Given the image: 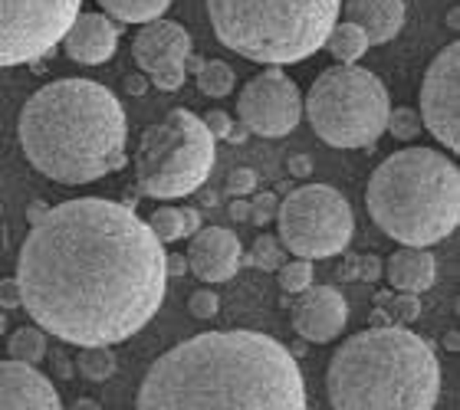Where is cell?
Instances as JSON below:
<instances>
[{
    "label": "cell",
    "mask_w": 460,
    "mask_h": 410,
    "mask_svg": "<svg viewBox=\"0 0 460 410\" xmlns=\"http://www.w3.org/2000/svg\"><path fill=\"white\" fill-rule=\"evenodd\" d=\"M164 243L132 207L76 197L30 227L17 259L20 306L47 335L119 345L152 322L164 302Z\"/></svg>",
    "instance_id": "1"
},
{
    "label": "cell",
    "mask_w": 460,
    "mask_h": 410,
    "mask_svg": "<svg viewBox=\"0 0 460 410\" xmlns=\"http://www.w3.org/2000/svg\"><path fill=\"white\" fill-rule=\"evenodd\" d=\"M135 410H309L287 345L263 332H204L145 371Z\"/></svg>",
    "instance_id": "2"
},
{
    "label": "cell",
    "mask_w": 460,
    "mask_h": 410,
    "mask_svg": "<svg viewBox=\"0 0 460 410\" xmlns=\"http://www.w3.org/2000/svg\"><path fill=\"white\" fill-rule=\"evenodd\" d=\"M20 148L57 184H89L125 168L128 118L112 89L96 79H57L20 109Z\"/></svg>",
    "instance_id": "3"
},
{
    "label": "cell",
    "mask_w": 460,
    "mask_h": 410,
    "mask_svg": "<svg viewBox=\"0 0 460 410\" xmlns=\"http://www.w3.org/2000/svg\"><path fill=\"white\" fill-rule=\"evenodd\" d=\"M326 394L332 410H434L441 364L431 345L402 325L365 328L329 358Z\"/></svg>",
    "instance_id": "4"
},
{
    "label": "cell",
    "mask_w": 460,
    "mask_h": 410,
    "mask_svg": "<svg viewBox=\"0 0 460 410\" xmlns=\"http://www.w3.org/2000/svg\"><path fill=\"white\" fill-rule=\"evenodd\" d=\"M375 227L402 247H434L460 223V171L438 148H402L368 178Z\"/></svg>",
    "instance_id": "5"
},
{
    "label": "cell",
    "mask_w": 460,
    "mask_h": 410,
    "mask_svg": "<svg viewBox=\"0 0 460 410\" xmlns=\"http://www.w3.org/2000/svg\"><path fill=\"white\" fill-rule=\"evenodd\" d=\"M342 0H208L214 37L243 59L289 66L323 49Z\"/></svg>",
    "instance_id": "6"
},
{
    "label": "cell",
    "mask_w": 460,
    "mask_h": 410,
    "mask_svg": "<svg viewBox=\"0 0 460 410\" xmlns=\"http://www.w3.org/2000/svg\"><path fill=\"white\" fill-rule=\"evenodd\" d=\"M217 161V138L201 115L172 109L162 122L148 125L135 148V184L145 197L178 201L198 194Z\"/></svg>",
    "instance_id": "7"
},
{
    "label": "cell",
    "mask_w": 460,
    "mask_h": 410,
    "mask_svg": "<svg viewBox=\"0 0 460 410\" xmlns=\"http://www.w3.org/2000/svg\"><path fill=\"white\" fill-rule=\"evenodd\" d=\"M388 89L372 69L355 63H336L323 69L309 86L303 112L313 132L332 148H368L385 135L388 122Z\"/></svg>",
    "instance_id": "8"
},
{
    "label": "cell",
    "mask_w": 460,
    "mask_h": 410,
    "mask_svg": "<svg viewBox=\"0 0 460 410\" xmlns=\"http://www.w3.org/2000/svg\"><path fill=\"white\" fill-rule=\"evenodd\" d=\"M279 243L299 259H326L349 249L355 217L332 184H303L277 207Z\"/></svg>",
    "instance_id": "9"
},
{
    "label": "cell",
    "mask_w": 460,
    "mask_h": 410,
    "mask_svg": "<svg viewBox=\"0 0 460 410\" xmlns=\"http://www.w3.org/2000/svg\"><path fill=\"white\" fill-rule=\"evenodd\" d=\"M83 0H0V69L53 53Z\"/></svg>",
    "instance_id": "10"
},
{
    "label": "cell",
    "mask_w": 460,
    "mask_h": 410,
    "mask_svg": "<svg viewBox=\"0 0 460 410\" xmlns=\"http://www.w3.org/2000/svg\"><path fill=\"white\" fill-rule=\"evenodd\" d=\"M240 125L260 138H283L303 118L299 86L283 73V66H267L240 89L237 99Z\"/></svg>",
    "instance_id": "11"
},
{
    "label": "cell",
    "mask_w": 460,
    "mask_h": 410,
    "mask_svg": "<svg viewBox=\"0 0 460 410\" xmlns=\"http://www.w3.org/2000/svg\"><path fill=\"white\" fill-rule=\"evenodd\" d=\"M421 125L447 148L460 152V43L431 59L421 83Z\"/></svg>",
    "instance_id": "12"
},
{
    "label": "cell",
    "mask_w": 460,
    "mask_h": 410,
    "mask_svg": "<svg viewBox=\"0 0 460 410\" xmlns=\"http://www.w3.org/2000/svg\"><path fill=\"white\" fill-rule=\"evenodd\" d=\"M132 57L148 73V83L162 92H178L184 86L188 66L184 59L191 57V33L178 20H148L132 39Z\"/></svg>",
    "instance_id": "13"
},
{
    "label": "cell",
    "mask_w": 460,
    "mask_h": 410,
    "mask_svg": "<svg viewBox=\"0 0 460 410\" xmlns=\"http://www.w3.org/2000/svg\"><path fill=\"white\" fill-rule=\"evenodd\" d=\"M349 325V302L332 286H309L293 306V328L313 345L336 342Z\"/></svg>",
    "instance_id": "14"
},
{
    "label": "cell",
    "mask_w": 460,
    "mask_h": 410,
    "mask_svg": "<svg viewBox=\"0 0 460 410\" xmlns=\"http://www.w3.org/2000/svg\"><path fill=\"white\" fill-rule=\"evenodd\" d=\"M188 269L201 283H227L243 266V247L234 230L227 227H201L188 247Z\"/></svg>",
    "instance_id": "15"
},
{
    "label": "cell",
    "mask_w": 460,
    "mask_h": 410,
    "mask_svg": "<svg viewBox=\"0 0 460 410\" xmlns=\"http://www.w3.org/2000/svg\"><path fill=\"white\" fill-rule=\"evenodd\" d=\"M0 410H63L59 394L37 364L0 362Z\"/></svg>",
    "instance_id": "16"
},
{
    "label": "cell",
    "mask_w": 460,
    "mask_h": 410,
    "mask_svg": "<svg viewBox=\"0 0 460 410\" xmlns=\"http://www.w3.org/2000/svg\"><path fill=\"white\" fill-rule=\"evenodd\" d=\"M63 49H66L69 59H76L83 66H99V63H109L119 47V27L106 13H83L73 20V27L63 33Z\"/></svg>",
    "instance_id": "17"
},
{
    "label": "cell",
    "mask_w": 460,
    "mask_h": 410,
    "mask_svg": "<svg viewBox=\"0 0 460 410\" xmlns=\"http://www.w3.org/2000/svg\"><path fill=\"white\" fill-rule=\"evenodd\" d=\"M349 23L365 30L368 47H382L404 27V0H345Z\"/></svg>",
    "instance_id": "18"
},
{
    "label": "cell",
    "mask_w": 460,
    "mask_h": 410,
    "mask_svg": "<svg viewBox=\"0 0 460 410\" xmlns=\"http://www.w3.org/2000/svg\"><path fill=\"white\" fill-rule=\"evenodd\" d=\"M434 279H438V259L428 247H402L388 257V283L394 292L421 296L434 286Z\"/></svg>",
    "instance_id": "19"
},
{
    "label": "cell",
    "mask_w": 460,
    "mask_h": 410,
    "mask_svg": "<svg viewBox=\"0 0 460 410\" xmlns=\"http://www.w3.org/2000/svg\"><path fill=\"white\" fill-rule=\"evenodd\" d=\"M323 47L336 57V63H358V59L368 53V37H365L362 27L342 20V23H336V27L329 30V37Z\"/></svg>",
    "instance_id": "20"
},
{
    "label": "cell",
    "mask_w": 460,
    "mask_h": 410,
    "mask_svg": "<svg viewBox=\"0 0 460 410\" xmlns=\"http://www.w3.org/2000/svg\"><path fill=\"white\" fill-rule=\"evenodd\" d=\"M99 7L125 23H148L162 17L172 7V0H99Z\"/></svg>",
    "instance_id": "21"
},
{
    "label": "cell",
    "mask_w": 460,
    "mask_h": 410,
    "mask_svg": "<svg viewBox=\"0 0 460 410\" xmlns=\"http://www.w3.org/2000/svg\"><path fill=\"white\" fill-rule=\"evenodd\" d=\"M76 371L93 384H102L109 381L115 374V352L112 345H86V348H79L76 354Z\"/></svg>",
    "instance_id": "22"
},
{
    "label": "cell",
    "mask_w": 460,
    "mask_h": 410,
    "mask_svg": "<svg viewBox=\"0 0 460 410\" xmlns=\"http://www.w3.org/2000/svg\"><path fill=\"white\" fill-rule=\"evenodd\" d=\"M7 354L13 362L40 364L47 358V332L37 328V325H23V328H17V332L10 335Z\"/></svg>",
    "instance_id": "23"
},
{
    "label": "cell",
    "mask_w": 460,
    "mask_h": 410,
    "mask_svg": "<svg viewBox=\"0 0 460 410\" xmlns=\"http://www.w3.org/2000/svg\"><path fill=\"white\" fill-rule=\"evenodd\" d=\"M234 86H237V76H234V69L224 59H204V66L198 69V89H201V96L224 99L230 96Z\"/></svg>",
    "instance_id": "24"
},
{
    "label": "cell",
    "mask_w": 460,
    "mask_h": 410,
    "mask_svg": "<svg viewBox=\"0 0 460 410\" xmlns=\"http://www.w3.org/2000/svg\"><path fill=\"white\" fill-rule=\"evenodd\" d=\"M148 230H152L158 243H178L184 233V217H181V207H158L152 214V220H145Z\"/></svg>",
    "instance_id": "25"
},
{
    "label": "cell",
    "mask_w": 460,
    "mask_h": 410,
    "mask_svg": "<svg viewBox=\"0 0 460 410\" xmlns=\"http://www.w3.org/2000/svg\"><path fill=\"white\" fill-rule=\"evenodd\" d=\"M421 112L411 109V105H398V109H388V122H385V132H392L398 142H411L414 135H421Z\"/></svg>",
    "instance_id": "26"
},
{
    "label": "cell",
    "mask_w": 460,
    "mask_h": 410,
    "mask_svg": "<svg viewBox=\"0 0 460 410\" xmlns=\"http://www.w3.org/2000/svg\"><path fill=\"white\" fill-rule=\"evenodd\" d=\"M277 273H279V289L289 292V296H299V292H306L313 286V263L309 259H299V257L289 259Z\"/></svg>",
    "instance_id": "27"
},
{
    "label": "cell",
    "mask_w": 460,
    "mask_h": 410,
    "mask_svg": "<svg viewBox=\"0 0 460 410\" xmlns=\"http://www.w3.org/2000/svg\"><path fill=\"white\" fill-rule=\"evenodd\" d=\"M240 263H250V266H260L267 269V273H277L283 266V243L277 237H257L253 240V249H250L247 259H240Z\"/></svg>",
    "instance_id": "28"
},
{
    "label": "cell",
    "mask_w": 460,
    "mask_h": 410,
    "mask_svg": "<svg viewBox=\"0 0 460 410\" xmlns=\"http://www.w3.org/2000/svg\"><path fill=\"white\" fill-rule=\"evenodd\" d=\"M388 318H394L398 325H408V322H414V318H421V299L408 296V292L392 296V302H388Z\"/></svg>",
    "instance_id": "29"
},
{
    "label": "cell",
    "mask_w": 460,
    "mask_h": 410,
    "mask_svg": "<svg viewBox=\"0 0 460 410\" xmlns=\"http://www.w3.org/2000/svg\"><path fill=\"white\" fill-rule=\"evenodd\" d=\"M188 312L194 315V318H214V315L221 312V299H217V292L214 289H194L191 299H188Z\"/></svg>",
    "instance_id": "30"
},
{
    "label": "cell",
    "mask_w": 460,
    "mask_h": 410,
    "mask_svg": "<svg viewBox=\"0 0 460 410\" xmlns=\"http://www.w3.org/2000/svg\"><path fill=\"white\" fill-rule=\"evenodd\" d=\"M277 207H279V197L277 194H257L253 201H250V220L257 223V227H263V223H270V220L277 217Z\"/></svg>",
    "instance_id": "31"
},
{
    "label": "cell",
    "mask_w": 460,
    "mask_h": 410,
    "mask_svg": "<svg viewBox=\"0 0 460 410\" xmlns=\"http://www.w3.org/2000/svg\"><path fill=\"white\" fill-rule=\"evenodd\" d=\"M257 171H250V168H234V171L227 174V191L234 194V197H247V194L257 191Z\"/></svg>",
    "instance_id": "32"
},
{
    "label": "cell",
    "mask_w": 460,
    "mask_h": 410,
    "mask_svg": "<svg viewBox=\"0 0 460 410\" xmlns=\"http://www.w3.org/2000/svg\"><path fill=\"white\" fill-rule=\"evenodd\" d=\"M204 125H208V132H211L214 138H227V132H230V115L221 112V109H211V112L204 115Z\"/></svg>",
    "instance_id": "33"
},
{
    "label": "cell",
    "mask_w": 460,
    "mask_h": 410,
    "mask_svg": "<svg viewBox=\"0 0 460 410\" xmlns=\"http://www.w3.org/2000/svg\"><path fill=\"white\" fill-rule=\"evenodd\" d=\"M0 309L7 312V309H20V286L17 279H0Z\"/></svg>",
    "instance_id": "34"
},
{
    "label": "cell",
    "mask_w": 460,
    "mask_h": 410,
    "mask_svg": "<svg viewBox=\"0 0 460 410\" xmlns=\"http://www.w3.org/2000/svg\"><path fill=\"white\" fill-rule=\"evenodd\" d=\"M382 259L378 257H372V253H368V257H358V279H365V283H375V279L382 276Z\"/></svg>",
    "instance_id": "35"
},
{
    "label": "cell",
    "mask_w": 460,
    "mask_h": 410,
    "mask_svg": "<svg viewBox=\"0 0 460 410\" xmlns=\"http://www.w3.org/2000/svg\"><path fill=\"white\" fill-rule=\"evenodd\" d=\"M289 174H293V178H309V174H313L309 154H293V158H289Z\"/></svg>",
    "instance_id": "36"
},
{
    "label": "cell",
    "mask_w": 460,
    "mask_h": 410,
    "mask_svg": "<svg viewBox=\"0 0 460 410\" xmlns=\"http://www.w3.org/2000/svg\"><path fill=\"white\" fill-rule=\"evenodd\" d=\"M181 217H184V233L194 237V233L201 230V214H198L194 207H181Z\"/></svg>",
    "instance_id": "37"
},
{
    "label": "cell",
    "mask_w": 460,
    "mask_h": 410,
    "mask_svg": "<svg viewBox=\"0 0 460 410\" xmlns=\"http://www.w3.org/2000/svg\"><path fill=\"white\" fill-rule=\"evenodd\" d=\"M230 220H237V223H247V220H250V201L237 197V201L230 204Z\"/></svg>",
    "instance_id": "38"
},
{
    "label": "cell",
    "mask_w": 460,
    "mask_h": 410,
    "mask_svg": "<svg viewBox=\"0 0 460 410\" xmlns=\"http://www.w3.org/2000/svg\"><path fill=\"white\" fill-rule=\"evenodd\" d=\"M164 269H168V276H184V273H188V259H184V257H168V259H164Z\"/></svg>",
    "instance_id": "39"
},
{
    "label": "cell",
    "mask_w": 460,
    "mask_h": 410,
    "mask_svg": "<svg viewBox=\"0 0 460 410\" xmlns=\"http://www.w3.org/2000/svg\"><path fill=\"white\" fill-rule=\"evenodd\" d=\"M148 86H152V83H148L145 76H125V89H128L132 96H145V89Z\"/></svg>",
    "instance_id": "40"
},
{
    "label": "cell",
    "mask_w": 460,
    "mask_h": 410,
    "mask_svg": "<svg viewBox=\"0 0 460 410\" xmlns=\"http://www.w3.org/2000/svg\"><path fill=\"white\" fill-rule=\"evenodd\" d=\"M47 204H43V201H30V207H27V220H30V223H40V220H43V217H47Z\"/></svg>",
    "instance_id": "41"
},
{
    "label": "cell",
    "mask_w": 460,
    "mask_h": 410,
    "mask_svg": "<svg viewBox=\"0 0 460 410\" xmlns=\"http://www.w3.org/2000/svg\"><path fill=\"white\" fill-rule=\"evenodd\" d=\"M339 276H342V279H358V257L345 259L342 266H339Z\"/></svg>",
    "instance_id": "42"
},
{
    "label": "cell",
    "mask_w": 460,
    "mask_h": 410,
    "mask_svg": "<svg viewBox=\"0 0 460 410\" xmlns=\"http://www.w3.org/2000/svg\"><path fill=\"white\" fill-rule=\"evenodd\" d=\"M247 125H230V132H227V138H230V142H234V144H243V142H247Z\"/></svg>",
    "instance_id": "43"
},
{
    "label": "cell",
    "mask_w": 460,
    "mask_h": 410,
    "mask_svg": "<svg viewBox=\"0 0 460 410\" xmlns=\"http://www.w3.org/2000/svg\"><path fill=\"white\" fill-rule=\"evenodd\" d=\"M69 410H102V407H99V401H93V397H79V401L69 404Z\"/></svg>",
    "instance_id": "44"
},
{
    "label": "cell",
    "mask_w": 460,
    "mask_h": 410,
    "mask_svg": "<svg viewBox=\"0 0 460 410\" xmlns=\"http://www.w3.org/2000/svg\"><path fill=\"white\" fill-rule=\"evenodd\" d=\"M382 325H392V318H388V312H385V309H375V312H372V328H382Z\"/></svg>",
    "instance_id": "45"
},
{
    "label": "cell",
    "mask_w": 460,
    "mask_h": 410,
    "mask_svg": "<svg viewBox=\"0 0 460 410\" xmlns=\"http://www.w3.org/2000/svg\"><path fill=\"white\" fill-rule=\"evenodd\" d=\"M57 374H59V378H69V374H73V368H69V362H66V354H57Z\"/></svg>",
    "instance_id": "46"
},
{
    "label": "cell",
    "mask_w": 460,
    "mask_h": 410,
    "mask_svg": "<svg viewBox=\"0 0 460 410\" xmlns=\"http://www.w3.org/2000/svg\"><path fill=\"white\" fill-rule=\"evenodd\" d=\"M388 302H392V292H385V289L382 292H375V309H385Z\"/></svg>",
    "instance_id": "47"
},
{
    "label": "cell",
    "mask_w": 460,
    "mask_h": 410,
    "mask_svg": "<svg viewBox=\"0 0 460 410\" xmlns=\"http://www.w3.org/2000/svg\"><path fill=\"white\" fill-rule=\"evenodd\" d=\"M444 348H447V352H457V348H460L457 332H447V338H444Z\"/></svg>",
    "instance_id": "48"
},
{
    "label": "cell",
    "mask_w": 460,
    "mask_h": 410,
    "mask_svg": "<svg viewBox=\"0 0 460 410\" xmlns=\"http://www.w3.org/2000/svg\"><path fill=\"white\" fill-rule=\"evenodd\" d=\"M447 23H451V30H457V23H460V13H457V10H451V13H447Z\"/></svg>",
    "instance_id": "49"
},
{
    "label": "cell",
    "mask_w": 460,
    "mask_h": 410,
    "mask_svg": "<svg viewBox=\"0 0 460 410\" xmlns=\"http://www.w3.org/2000/svg\"><path fill=\"white\" fill-rule=\"evenodd\" d=\"M7 332V315H4V309H0V335Z\"/></svg>",
    "instance_id": "50"
}]
</instances>
